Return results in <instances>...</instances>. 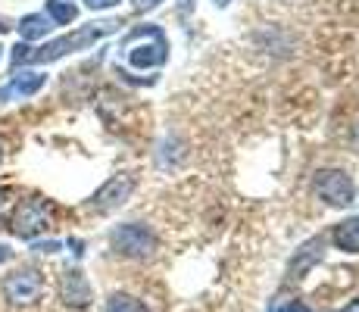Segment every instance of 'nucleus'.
I'll use <instances>...</instances> for the list:
<instances>
[{
	"instance_id": "1",
	"label": "nucleus",
	"mask_w": 359,
	"mask_h": 312,
	"mask_svg": "<svg viewBox=\"0 0 359 312\" xmlns=\"http://www.w3.org/2000/svg\"><path fill=\"white\" fill-rule=\"evenodd\" d=\"M116 32V22H91L85 25V29H75L63 34V38L50 41V44L44 47H29V44H19L16 50H13V66H38V62H53L60 57H66V53H75V50H85V47H91L94 41L107 38V34Z\"/></svg>"
},
{
	"instance_id": "2",
	"label": "nucleus",
	"mask_w": 359,
	"mask_h": 312,
	"mask_svg": "<svg viewBox=\"0 0 359 312\" xmlns=\"http://www.w3.org/2000/svg\"><path fill=\"white\" fill-rule=\"evenodd\" d=\"M50 219H53V206L50 200L44 197H29L22 200V203L13 210V219H10V228L13 234H19V238H38V234H44L47 228H50Z\"/></svg>"
},
{
	"instance_id": "3",
	"label": "nucleus",
	"mask_w": 359,
	"mask_h": 312,
	"mask_svg": "<svg viewBox=\"0 0 359 312\" xmlns=\"http://www.w3.org/2000/svg\"><path fill=\"white\" fill-rule=\"evenodd\" d=\"M113 247L119 250L122 256H131V259H144L156 250V238L147 225H137V222H126L113 231Z\"/></svg>"
},
{
	"instance_id": "4",
	"label": "nucleus",
	"mask_w": 359,
	"mask_h": 312,
	"mask_svg": "<svg viewBox=\"0 0 359 312\" xmlns=\"http://www.w3.org/2000/svg\"><path fill=\"white\" fill-rule=\"evenodd\" d=\"M316 194L331 206L353 203V178L341 169H325L316 175Z\"/></svg>"
},
{
	"instance_id": "5",
	"label": "nucleus",
	"mask_w": 359,
	"mask_h": 312,
	"mask_svg": "<svg viewBox=\"0 0 359 312\" xmlns=\"http://www.w3.org/2000/svg\"><path fill=\"white\" fill-rule=\"evenodd\" d=\"M131 191H135V178H131L128 172H122V175H113V178H109V182L103 184L100 191L91 197L88 210H94V212H109V210H116V206L126 203Z\"/></svg>"
},
{
	"instance_id": "6",
	"label": "nucleus",
	"mask_w": 359,
	"mask_h": 312,
	"mask_svg": "<svg viewBox=\"0 0 359 312\" xmlns=\"http://www.w3.org/2000/svg\"><path fill=\"white\" fill-rule=\"evenodd\" d=\"M41 287H44V281H41V275L34 272V269H22V272H13L10 278L4 281V294L10 303H19V306H25V303H34L41 297Z\"/></svg>"
},
{
	"instance_id": "7",
	"label": "nucleus",
	"mask_w": 359,
	"mask_h": 312,
	"mask_svg": "<svg viewBox=\"0 0 359 312\" xmlns=\"http://www.w3.org/2000/svg\"><path fill=\"white\" fill-rule=\"evenodd\" d=\"M169 57V44H165L163 29H156V34L150 38V44H141L135 50H128V62L135 69H150V66H163Z\"/></svg>"
},
{
	"instance_id": "8",
	"label": "nucleus",
	"mask_w": 359,
	"mask_h": 312,
	"mask_svg": "<svg viewBox=\"0 0 359 312\" xmlns=\"http://www.w3.org/2000/svg\"><path fill=\"white\" fill-rule=\"evenodd\" d=\"M60 290H63V303L72 306V309H85L88 303H91V284L85 281L81 272H75V269H69V272L63 275Z\"/></svg>"
},
{
	"instance_id": "9",
	"label": "nucleus",
	"mask_w": 359,
	"mask_h": 312,
	"mask_svg": "<svg viewBox=\"0 0 359 312\" xmlns=\"http://www.w3.org/2000/svg\"><path fill=\"white\" fill-rule=\"evenodd\" d=\"M44 81H47L44 72H22V75H16L10 85L0 88V103L13 100V97H32V94H38L41 88H44Z\"/></svg>"
},
{
	"instance_id": "10",
	"label": "nucleus",
	"mask_w": 359,
	"mask_h": 312,
	"mask_svg": "<svg viewBox=\"0 0 359 312\" xmlns=\"http://www.w3.org/2000/svg\"><path fill=\"white\" fill-rule=\"evenodd\" d=\"M319 256H322V240L316 238V240H309V244H303L300 247V253H297V259L291 262V278H303V272H306L313 262H319Z\"/></svg>"
},
{
	"instance_id": "11",
	"label": "nucleus",
	"mask_w": 359,
	"mask_h": 312,
	"mask_svg": "<svg viewBox=\"0 0 359 312\" xmlns=\"http://www.w3.org/2000/svg\"><path fill=\"white\" fill-rule=\"evenodd\" d=\"M334 244L341 250H347V253H359V216L344 219L334 228Z\"/></svg>"
},
{
	"instance_id": "12",
	"label": "nucleus",
	"mask_w": 359,
	"mask_h": 312,
	"mask_svg": "<svg viewBox=\"0 0 359 312\" xmlns=\"http://www.w3.org/2000/svg\"><path fill=\"white\" fill-rule=\"evenodd\" d=\"M47 32H50V19L41 16V13L22 16V22H19V34H22L25 41H38V38H44Z\"/></svg>"
},
{
	"instance_id": "13",
	"label": "nucleus",
	"mask_w": 359,
	"mask_h": 312,
	"mask_svg": "<svg viewBox=\"0 0 359 312\" xmlns=\"http://www.w3.org/2000/svg\"><path fill=\"white\" fill-rule=\"evenodd\" d=\"M79 16V6L69 4V0H47V19L57 25H69Z\"/></svg>"
},
{
	"instance_id": "14",
	"label": "nucleus",
	"mask_w": 359,
	"mask_h": 312,
	"mask_svg": "<svg viewBox=\"0 0 359 312\" xmlns=\"http://www.w3.org/2000/svg\"><path fill=\"white\" fill-rule=\"evenodd\" d=\"M107 312H147V306L128 294H113L107 300Z\"/></svg>"
},
{
	"instance_id": "15",
	"label": "nucleus",
	"mask_w": 359,
	"mask_h": 312,
	"mask_svg": "<svg viewBox=\"0 0 359 312\" xmlns=\"http://www.w3.org/2000/svg\"><path fill=\"white\" fill-rule=\"evenodd\" d=\"M119 0H85L88 10H109V6H116Z\"/></svg>"
},
{
	"instance_id": "16",
	"label": "nucleus",
	"mask_w": 359,
	"mask_h": 312,
	"mask_svg": "<svg viewBox=\"0 0 359 312\" xmlns=\"http://www.w3.org/2000/svg\"><path fill=\"white\" fill-rule=\"evenodd\" d=\"M34 250H41V253H53V250H60L57 240H44V244H34Z\"/></svg>"
},
{
	"instance_id": "17",
	"label": "nucleus",
	"mask_w": 359,
	"mask_h": 312,
	"mask_svg": "<svg viewBox=\"0 0 359 312\" xmlns=\"http://www.w3.org/2000/svg\"><path fill=\"white\" fill-rule=\"evenodd\" d=\"M281 312H309V306H306V303H287Z\"/></svg>"
},
{
	"instance_id": "18",
	"label": "nucleus",
	"mask_w": 359,
	"mask_h": 312,
	"mask_svg": "<svg viewBox=\"0 0 359 312\" xmlns=\"http://www.w3.org/2000/svg\"><path fill=\"white\" fill-rule=\"evenodd\" d=\"M10 256H13V250H10V247H6V244H0V266H4V262H6V259H10Z\"/></svg>"
},
{
	"instance_id": "19",
	"label": "nucleus",
	"mask_w": 359,
	"mask_h": 312,
	"mask_svg": "<svg viewBox=\"0 0 359 312\" xmlns=\"http://www.w3.org/2000/svg\"><path fill=\"white\" fill-rule=\"evenodd\" d=\"M341 312H359V300H353V303H350L347 309H341Z\"/></svg>"
},
{
	"instance_id": "20",
	"label": "nucleus",
	"mask_w": 359,
	"mask_h": 312,
	"mask_svg": "<svg viewBox=\"0 0 359 312\" xmlns=\"http://www.w3.org/2000/svg\"><path fill=\"white\" fill-rule=\"evenodd\" d=\"M4 206H6V194L0 191V212H4Z\"/></svg>"
},
{
	"instance_id": "21",
	"label": "nucleus",
	"mask_w": 359,
	"mask_h": 312,
	"mask_svg": "<svg viewBox=\"0 0 359 312\" xmlns=\"http://www.w3.org/2000/svg\"><path fill=\"white\" fill-rule=\"evenodd\" d=\"M212 4H216V6H229L231 0H212Z\"/></svg>"
},
{
	"instance_id": "22",
	"label": "nucleus",
	"mask_w": 359,
	"mask_h": 312,
	"mask_svg": "<svg viewBox=\"0 0 359 312\" xmlns=\"http://www.w3.org/2000/svg\"><path fill=\"white\" fill-rule=\"evenodd\" d=\"M6 29H10V25H4V22H0V32H6Z\"/></svg>"
},
{
	"instance_id": "23",
	"label": "nucleus",
	"mask_w": 359,
	"mask_h": 312,
	"mask_svg": "<svg viewBox=\"0 0 359 312\" xmlns=\"http://www.w3.org/2000/svg\"><path fill=\"white\" fill-rule=\"evenodd\" d=\"M0 159H4V144H0Z\"/></svg>"
},
{
	"instance_id": "24",
	"label": "nucleus",
	"mask_w": 359,
	"mask_h": 312,
	"mask_svg": "<svg viewBox=\"0 0 359 312\" xmlns=\"http://www.w3.org/2000/svg\"><path fill=\"white\" fill-rule=\"evenodd\" d=\"M0 53H4V47H0Z\"/></svg>"
}]
</instances>
